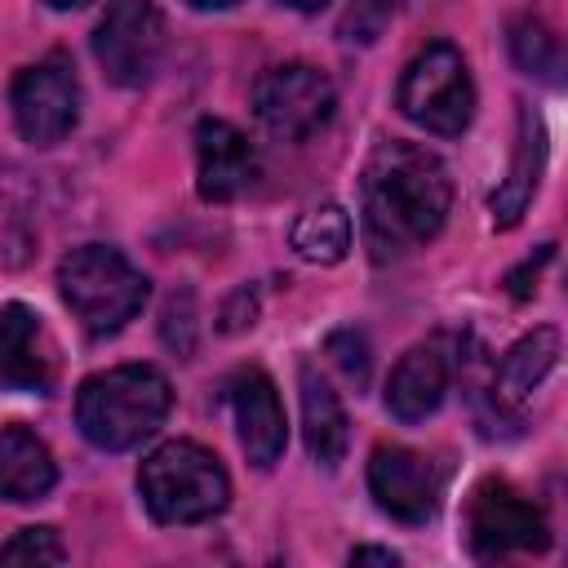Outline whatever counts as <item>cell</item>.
Segmentation results:
<instances>
[{
	"label": "cell",
	"mask_w": 568,
	"mask_h": 568,
	"mask_svg": "<svg viewBox=\"0 0 568 568\" xmlns=\"http://www.w3.org/2000/svg\"><path fill=\"white\" fill-rule=\"evenodd\" d=\"M253 115L257 124L288 146L311 142L324 133L337 115V89L333 80L311 62H280L266 67L253 84Z\"/></svg>",
	"instance_id": "cell-6"
},
{
	"label": "cell",
	"mask_w": 568,
	"mask_h": 568,
	"mask_svg": "<svg viewBox=\"0 0 568 568\" xmlns=\"http://www.w3.org/2000/svg\"><path fill=\"white\" fill-rule=\"evenodd\" d=\"M138 493L155 524H204L226 510L231 475L195 439H169L138 466Z\"/></svg>",
	"instance_id": "cell-3"
},
{
	"label": "cell",
	"mask_w": 568,
	"mask_h": 568,
	"mask_svg": "<svg viewBox=\"0 0 568 568\" xmlns=\"http://www.w3.org/2000/svg\"><path fill=\"white\" fill-rule=\"evenodd\" d=\"M368 493H373L382 515L417 528L439 510L444 466L430 462L426 453H413L399 444H377L368 457Z\"/></svg>",
	"instance_id": "cell-10"
},
{
	"label": "cell",
	"mask_w": 568,
	"mask_h": 568,
	"mask_svg": "<svg viewBox=\"0 0 568 568\" xmlns=\"http://www.w3.org/2000/svg\"><path fill=\"white\" fill-rule=\"evenodd\" d=\"M173 408L169 377L155 364H120L93 373L75 390V426L102 453H124L155 435Z\"/></svg>",
	"instance_id": "cell-2"
},
{
	"label": "cell",
	"mask_w": 568,
	"mask_h": 568,
	"mask_svg": "<svg viewBox=\"0 0 568 568\" xmlns=\"http://www.w3.org/2000/svg\"><path fill=\"white\" fill-rule=\"evenodd\" d=\"M58 382V351L27 302L0 306V390L49 395Z\"/></svg>",
	"instance_id": "cell-13"
},
{
	"label": "cell",
	"mask_w": 568,
	"mask_h": 568,
	"mask_svg": "<svg viewBox=\"0 0 568 568\" xmlns=\"http://www.w3.org/2000/svg\"><path fill=\"white\" fill-rule=\"evenodd\" d=\"M9 111L31 146H58L80 124V80L67 53L22 67L9 84Z\"/></svg>",
	"instance_id": "cell-9"
},
{
	"label": "cell",
	"mask_w": 568,
	"mask_h": 568,
	"mask_svg": "<svg viewBox=\"0 0 568 568\" xmlns=\"http://www.w3.org/2000/svg\"><path fill=\"white\" fill-rule=\"evenodd\" d=\"M58 484L49 444L27 426H0V501H40Z\"/></svg>",
	"instance_id": "cell-17"
},
{
	"label": "cell",
	"mask_w": 568,
	"mask_h": 568,
	"mask_svg": "<svg viewBox=\"0 0 568 568\" xmlns=\"http://www.w3.org/2000/svg\"><path fill=\"white\" fill-rule=\"evenodd\" d=\"M510 58L524 75H537V80H559V67H564L559 36L537 13H524L510 22Z\"/></svg>",
	"instance_id": "cell-20"
},
{
	"label": "cell",
	"mask_w": 568,
	"mask_h": 568,
	"mask_svg": "<svg viewBox=\"0 0 568 568\" xmlns=\"http://www.w3.org/2000/svg\"><path fill=\"white\" fill-rule=\"evenodd\" d=\"M444 395H448V359L435 346H413L390 368L386 413L413 426V422H426L430 413H439Z\"/></svg>",
	"instance_id": "cell-15"
},
{
	"label": "cell",
	"mask_w": 568,
	"mask_h": 568,
	"mask_svg": "<svg viewBox=\"0 0 568 568\" xmlns=\"http://www.w3.org/2000/svg\"><path fill=\"white\" fill-rule=\"evenodd\" d=\"M555 257V244H541L532 257H524L510 275H506V293L515 297V302H528L532 297V288H537V275H541V266Z\"/></svg>",
	"instance_id": "cell-25"
},
{
	"label": "cell",
	"mask_w": 568,
	"mask_h": 568,
	"mask_svg": "<svg viewBox=\"0 0 568 568\" xmlns=\"http://www.w3.org/2000/svg\"><path fill=\"white\" fill-rule=\"evenodd\" d=\"M351 564H382V568H395L399 555H395V550H382V546H355V550H351Z\"/></svg>",
	"instance_id": "cell-27"
},
{
	"label": "cell",
	"mask_w": 568,
	"mask_h": 568,
	"mask_svg": "<svg viewBox=\"0 0 568 568\" xmlns=\"http://www.w3.org/2000/svg\"><path fill=\"white\" fill-rule=\"evenodd\" d=\"M257 324V288H235L231 297H226V306H222V333H244V328H253Z\"/></svg>",
	"instance_id": "cell-26"
},
{
	"label": "cell",
	"mask_w": 568,
	"mask_h": 568,
	"mask_svg": "<svg viewBox=\"0 0 568 568\" xmlns=\"http://www.w3.org/2000/svg\"><path fill=\"white\" fill-rule=\"evenodd\" d=\"M195 178H200V195L209 204H231L244 191H253L262 178L257 146L231 120L204 115L195 124Z\"/></svg>",
	"instance_id": "cell-11"
},
{
	"label": "cell",
	"mask_w": 568,
	"mask_h": 568,
	"mask_svg": "<svg viewBox=\"0 0 568 568\" xmlns=\"http://www.w3.org/2000/svg\"><path fill=\"white\" fill-rule=\"evenodd\" d=\"M226 395H231L235 435H240L244 457L257 470H271L284 457V444H288V422H284V404H280L275 382L262 368H240L226 382Z\"/></svg>",
	"instance_id": "cell-12"
},
{
	"label": "cell",
	"mask_w": 568,
	"mask_h": 568,
	"mask_svg": "<svg viewBox=\"0 0 568 568\" xmlns=\"http://www.w3.org/2000/svg\"><path fill=\"white\" fill-rule=\"evenodd\" d=\"M44 4H49V9H62V13H67V9H84L89 0H44Z\"/></svg>",
	"instance_id": "cell-30"
},
{
	"label": "cell",
	"mask_w": 568,
	"mask_h": 568,
	"mask_svg": "<svg viewBox=\"0 0 568 568\" xmlns=\"http://www.w3.org/2000/svg\"><path fill=\"white\" fill-rule=\"evenodd\" d=\"M559 364V328L541 324L532 333H524L506 355H501V368H497V404H524L541 382L546 373Z\"/></svg>",
	"instance_id": "cell-18"
},
{
	"label": "cell",
	"mask_w": 568,
	"mask_h": 568,
	"mask_svg": "<svg viewBox=\"0 0 568 568\" xmlns=\"http://www.w3.org/2000/svg\"><path fill=\"white\" fill-rule=\"evenodd\" d=\"M359 200L364 240L377 262H390L444 231L453 209V178L435 151L390 138L373 146L359 178Z\"/></svg>",
	"instance_id": "cell-1"
},
{
	"label": "cell",
	"mask_w": 568,
	"mask_h": 568,
	"mask_svg": "<svg viewBox=\"0 0 568 568\" xmlns=\"http://www.w3.org/2000/svg\"><path fill=\"white\" fill-rule=\"evenodd\" d=\"M399 9H404V0H351L342 22H337V36L346 44H373L390 27V18Z\"/></svg>",
	"instance_id": "cell-22"
},
{
	"label": "cell",
	"mask_w": 568,
	"mask_h": 568,
	"mask_svg": "<svg viewBox=\"0 0 568 568\" xmlns=\"http://www.w3.org/2000/svg\"><path fill=\"white\" fill-rule=\"evenodd\" d=\"M58 293L89 337L120 333L151 293V280L111 244H80L58 262Z\"/></svg>",
	"instance_id": "cell-4"
},
{
	"label": "cell",
	"mask_w": 568,
	"mask_h": 568,
	"mask_svg": "<svg viewBox=\"0 0 568 568\" xmlns=\"http://www.w3.org/2000/svg\"><path fill=\"white\" fill-rule=\"evenodd\" d=\"M280 4H288V9H297V13H315V9H324L328 0H280Z\"/></svg>",
	"instance_id": "cell-28"
},
{
	"label": "cell",
	"mask_w": 568,
	"mask_h": 568,
	"mask_svg": "<svg viewBox=\"0 0 568 568\" xmlns=\"http://www.w3.org/2000/svg\"><path fill=\"white\" fill-rule=\"evenodd\" d=\"M324 351L333 355V364H337L355 386L368 382V364H373V359H368V342H364L359 328H337V333H328Z\"/></svg>",
	"instance_id": "cell-24"
},
{
	"label": "cell",
	"mask_w": 568,
	"mask_h": 568,
	"mask_svg": "<svg viewBox=\"0 0 568 568\" xmlns=\"http://www.w3.org/2000/svg\"><path fill=\"white\" fill-rule=\"evenodd\" d=\"M297 386H302V435H306V453L324 470H333L346 457V444H351L346 408H342L337 390L320 377L315 364H302L297 368Z\"/></svg>",
	"instance_id": "cell-16"
},
{
	"label": "cell",
	"mask_w": 568,
	"mask_h": 568,
	"mask_svg": "<svg viewBox=\"0 0 568 568\" xmlns=\"http://www.w3.org/2000/svg\"><path fill=\"white\" fill-rule=\"evenodd\" d=\"M191 9H231V4H240V0H186Z\"/></svg>",
	"instance_id": "cell-29"
},
{
	"label": "cell",
	"mask_w": 568,
	"mask_h": 568,
	"mask_svg": "<svg viewBox=\"0 0 568 568\" xmlns=\"http://www.w3.org/2000/svg\"><path fill=\"white\" fill-rule=\"evenodd\" d=\"M67 559V546L58 537V528L49 524H36V528H18L4 546H0V564H62Z\"/></svg>",
	"instance_id": "cell-21"
},
{
	"label": "cell",
	"mask_w": 568,
	"mask_h": 568,
	"mask_svg": "<svg viewBox=\"0 0 568 568\" xmlns=\"http://www.w3.org/2000/svg\"><path fill=\"white\" fill-rule=\"evenodd\" d=\"M541 169H546V124L528 102H519V138H515L510 173L488 200L493 204V226L510 231L528 213V204L537 195V182H541Z\"/></svg>",
	"instance_id": "cell-14"
},
{
	"label": "cell",
	"mask_w": 568,
	"mask_h": 568,
	"mask_svg": "<svg viewBox=\"0 0 568 568\" xmlns=\"http://www.w3.org/2000/svg\"><path fill=\"white\" fill-rule=\"evenodd\" d=\"M293 248L297 257L315 262V266H337L351 253V213L342 204H315L293 222Z\"/></svg>",
	"instance_id": "cell-19"
},
{
	"label": "cell",
	"mask_w": 568,
	"mask_h": 568,
	"mask_svg": "<svg viewBox=\"0 0 568 568\" xmlns=\"http://www.w3.org/2000/svg\"><path fill=\"white\" fill-rule=\"evenodd\" d=\"M395 106L404 120L435 138H462L475 115V84L466 71V58L457 44L435 40L426 44L399 75Z\"/></svg>",
	"instance_id": "cell-5"
},
{
	"label": "cell",
	"mask_w": 568,
	"mask_h": 568,
	"mask_svg": "<svg viewBox=\"0 0 568 568\" xmlns=\"http://www.w3.org/2000/svg\"><path fill=\"white\" fill-rule=\"evenodd\" d=\"M169 49V27L155 0H111L102 22L93 27V58L102 75L120 89H142Z\"/></svg>",
	"instance_id": "cell-8"
},
{
	"label": "cell",
	"mask_w": 568,
	"mask_h": 568,
	"mask_svg": "<svg viewBox=\"0 0 568 568\" xmlns=\"http://www.w3.org/2000/svg\"><path fill=\"white\" fill-rule=\"evenodd\" d=\"M466 546L475 559H506L550 546V524L537 501H528L506 479H479L466 501Z\"/></svg>",
	"instance_id": "cell-7"
},
{
	"label": "cell",
	"mask_w": 568,
	"mask_h": 568,
	"mask_svg": "<svg viewBox=\"0 0 568 568\" xmlns=\"http://www.w3.org/2000/svg\"><path fill=\"white\" fill-rule=\"evenodd\" d=\"M160 337L173 355H191L195 351V293L191 288H178L169 302H164V315H160Z\"/></svg>",
	"instance_id": "cell-23"
}]
</instances>
